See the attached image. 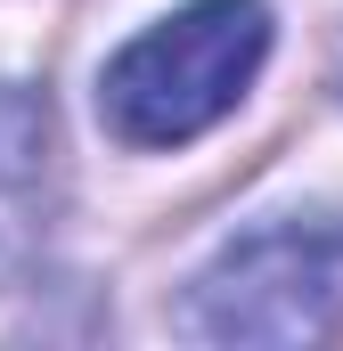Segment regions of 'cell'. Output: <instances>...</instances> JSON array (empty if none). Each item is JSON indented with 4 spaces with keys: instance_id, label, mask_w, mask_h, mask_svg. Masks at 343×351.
<instances>
[{
    "instance_id": "cell-1",
    "label": "cell",
    "mask_w": 343,
    "mask_h": 351,
    "mask_svg": "<svg viewBox=\"0 0 343 351\" xmlns=\"http://www.w3.org/2000/svg\"><path fill=\"white\" fill-rule=\"evenodd\" d=\"M261 58H270L261 0H188L98 74V114L123 147H180L246 98Z\"/></svg>"
},
{
    "instance_id": "cell-2",
    "label": "cell",
    "mask_w": 343,
    "mask_h": 351,
    "mask_svg": "<svg viewBox=\"0 0 343 351\" xmlns=\"http://www.w3.org/2000/svg\"><path fill=\"white\" fill-rule=\"evenodd\" d=\"M343 302V221H270L196 278V335L213 343H303Z\"/></svg>"
},
{
    "instance_id": "cell-3",
    "label": "cell",
    "mask_w": 343,
    "mask_h": 351,
    "mask_svg": "<svg viewBox=\"0 0 343 351\" xmlns=\"http://www.w3.org/2000/svg\"><path fill=\"white\" fill-rule=\"evenodd\" d=\"M49 106L33 90L0 82V278L33 262L41 221H49Z\"/></svg>"
}]
</instances>
